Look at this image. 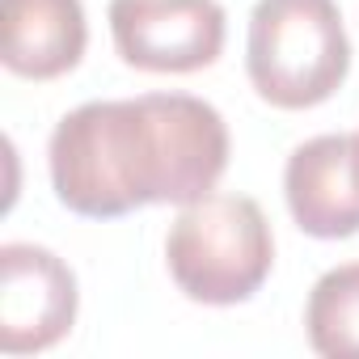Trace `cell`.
<instances>
[{
  "label": "cell",
  "mask_w": 359,
  "mask_h": 359,
  "mask_svg": "<svg viewBox=\"0 0 359 359\" xmlns=\"http://www.w3.org/2000/svg\"><path fill=\"white\" fill-rule=\"evenodd\" d=\"M351 165H355V187H359V131L351 135Z\"/></svg>",
  "instance_id": "obj_9"
},
{
  "label": "cell",
  "mask_w": 359,
  "mask_h": 359,
  "mask_svg": "<svg viewBox=\"0 0 359 359\" xmlns=\"http://www.w3.org/2000/svg\"><path fill=\"white\" fill-rule=\"evenodd\" d=\"M110 34L123 64L182 76L220 60L229 18L220 0H110Z\"/></svg>",
  "instance_id": "obj_4"
},
{
  "label": "cell",
  "mask_w": 359,
  "mask_h": 359,
  "mask_svg": "<svg viewBox=\"0 0 359 359\" xmlns=\"http://www.w3.org/2000/svg\"><path fill=\"white\" fill-rule=\"evenodd\" d=\"M309 346L325 359H359V262L325 271L304 304Z\"/></svg>",
  "instance_id": "obj_8"
},
{
  "label": "cell",
  "mask_w": 359,
  "mask_h": 359,
  "mask_svg": "<svg viewBox=\"0 0 359 359\" xmlns=\"http://www.w3.org/2000/svg\"><path fill=\"white\" fill-rule=\"evenodd\" d=\"M81 0H0V60L13 76L55 81L85 55Z\"/></svg>",
  "instance_id": "obj_7"
},
{
  "label": "cell",
  "mask_w": 359,
  "mask_h": 359,
  "mask_svg": "<svg viewBox=\"0 0 359 359\" xmlns=\"http://www.w3.org/2000/svg\"><path fill=\"white\" fill-rule=\"evenodd\" d=\"M283 195L292 220L321 241L359 233V187L351 165V135H313L292 148L283 165Z\"/></svg>",
  "instance_id": "obj_6"
},
{
  "label": "cell",
  "mask_w": 359,
  "mask_h": 359,
  "mask_svg": "<svg viewBox=\"0 0 359 359\" xmlns=\"http://www.w3.org/2000/svg\"><path fill=\"white\" fill-rule=\"evenodd\" d=\"M165 262L187 300L229 309L266 283L275 266V237L254 199L212 191L187 203L169 224Z\"/></svg>",
  "instance_id": "obj_2"
},
{
  "label": "cell",
  "mask_w": 359,
  "mask_h": 359,
  "mask_svg": "<svg viewBox=\"0 0 359 359\" xmlns=\"http://www.w3.org/2000/svg\"><path fill=\"white\" fill-rule=\"evenodd\" d=\"M245 72L275 110H309L351 72V39L334 0H258L250 13Z\"/></svg>",
  "instance_id": "obj_3"
},
{
  "label": "cell",
  "mask_w": 359,
  "mask_h": 359,
  "mask_svg": "<svg viewBox=\"0 0 359 359\" xmlns=\"http://www.w3.org/2000/svg\"><path fill=\"white\" fill-rule=\"evenodd\" d=\"M224 114L191 93L85 102L47 144L55 199L89 220H118L148 203L187 208L229 169Z\"/></svg>",
  "instance_id": "obj_1"
},
{
  "label": "cell",
  "mask_w": 359,
  "mask_h": 359,
  "mask_svg": "<svg viewBox=\"0 0 359 359\" xmlns=\"http://www.w3.org/2000/svg\"><path fill=\"white\" fill-rule=\"evenodd\" d=\"M76 275L47 245H0V351L39 355L76 321Z\"/></svg>",
  "instance_id": "obj_5"
}]
</instances>
